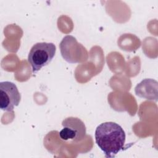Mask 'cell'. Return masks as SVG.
Wrapping results in <instances>:
<instances>
[{"mask_svg": "<svg viewBox=\"0 0 158 158\" xmlns=\"http://www.w3.org/2000/svg\"><path fill=\"white\" fill-rule=\"evenodd\" d=\"M95 141L106 157H114L123 149L126 135L122 127L113 122L99 125L95 130Z\"/></svg>", "mask_w": 158, "mask_h": 158, "instance_id": "6da1fadb", "label": "cell"}, {"mask_svg": "<svg viewBox=\"0 0 158 158\" xmlns=\"http://www.w3.org/2000/svg\"><path fill=\"white\" fill-rule=\"evenodd\" d=\"M56 47L52 43L41 42L35 44L30 50L28 61L33 73L39 71L49 64L55 56Z\"/></svg>", "mask_w": 158, "mask_h": 158, "instance_id": "7a4b0ae2", "label": "cell"}, {"mask_svg": "<svg viewBox=\"0 0 158 158\" xmlns=\"http://www.w3.org/2000/svg\"><path fill=\"white\" fill-rule=\"evenodd\" d=\"M62 129L59 132V136L65 141L77 143L83 140L86 136V126L78 117H67L62 122Z\"/></svg>", "mask_w": 158, "mask_h": 158, "instance_id": "3957f363", "label": "cell"}, {"mask_svg": "<svg viewBox=\"0 0 158 158\" xmlns=\"http://www.w3.org/2000/svg\"><path fill=\"white\" fill-rule=\"evenodd\" d=\"M20 94L16 85L11 81L0 83V108L4 111L11 112L15 106H19Z\"/></svg>", "mask_w": 158, "mask_h": 158, "instance_id": "277c9868", "label": "cell"}, {"mask_svg": "<svg viewBox=\"0 0 158 158\" xmlns=\"http://www.w3.org/2000/svg\"><path fill=\"white\" fill-rule=\"evenodd\" d=\"M60 48L63 58L67 62L73 63V51L81 62L86 60L78 54L79 52L87 54L86 49L81 44L78 43L76 39L73 36H66L64 37L60 44Z\"/></svg>", "mask_w": 158, "mask_h": 158, "instance_id": "5b68a950", "label": "cell"}, {"mask_svg": "<svg viewBox=\"0 0 158 158\" xmlns=\"http://www.w3.org/2000/svg\"><path fill=\"white\" fill-rule=\"evenodd\" d=\"M154 81L155 80L152 79H145L141 81L135 87L136 94L140 98L153 100L154 94L157 96V94L154 93V92L157 93V83L153 85Z\"/></svg>", "mask_w": 158, "mask_h": 158, "instance_id": "8992f818", "label": "cell"}]
</instances>
